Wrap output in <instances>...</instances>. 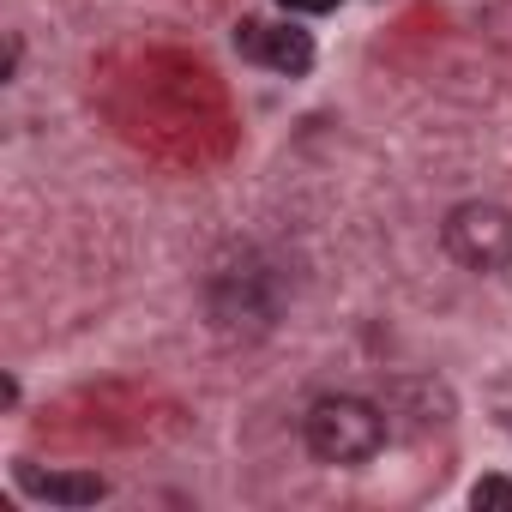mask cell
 <instances>
[{
  "label": "cell",
  "mask_w": 512,
  "mask_h": 512,
  "mask_svg": "<svg viewBox=\"0 0 512 512\" xmlns=\"http://www.w3.org/2000/svg\"><path fill=\"white\" fill-rule=\"evenodd\" d=\"M386 434H392L386 410L368 404V398H350V392L344 398H320L302 416V440H308V452L320 464H368L386 446Z\"/></svg>",
  "instance_id": "6da1fadb"
},
{
  "label": "cell",
  "mask_w": 512,
  "mask_h": 512,
  "mask_svg": "<svg viewBox=\"0 0 512 512\" xmlns=\"http://www.w3.org/2000/svg\"><path fill=\"white\" fill-rule=\"evenodd\" d=\"M440 241H446V253L464 272H482V278L512 272V211L494 205V199L452 205L446 223H440Z\"/></svg>",
  "instance_id": "7a4b0ae2"
},
{
  "label": "cell",
  "mask_w": 512,
  "mask_h": 512,
  "mask_svg": "<svg viewBox=\"0 0 512 512\" xmlns=\"http://www.w3.org/2000/svg\"><path fill=\"white\" fill-rule=\"evenodd\" d=\"M235 49H241V61L272 67V73H290V79H302V73L314 67V37H308V31H296V25L247 19V25L235 31Z\"/></svg>",
  "instance_id": "3957f363"
},
{
  "label": "cell",
  "mask_w": 512,
  "mask_h": 512,
  "mask_svg": "<svg viewBox=\"0 0 512 512\" xmlns=\"http://www.w3.org/2000/svg\"><path fill=\"white\" fill-rule=\"evenodd\" d=\"M278 302L266 296L260 272H217L211 278V320L223 332H266Z\"/></svg>",
  "instance_id": "277c9868"
},
{
  "label": "cell",
  "mask_w": 512,
  "mask_h": 512,
  "mask_svg": "<svg viewBox=\"0 0 512 512\" xmlns=\"http://www.w3.org/2000/svg\"><path fill=\"white\" fill-rule=\"evenodd\" d=\"M19 482H25L37 500H49V506H97V500L109 494V482L91 476V470H49V476H37V470L19 464Z\"/></svg>",
  "instance_id": "5b68a950"
},
{
  "label": "cell",
  "mask_w": 512,
  "mask_h": 512,
  "mask_svg": "<svg viewBox=\"0 0 512 512\" xmlns=\"http://www.w3.org/2000/svg\"><path fill=\"white\" fill-rule=\"evenodd\" d=\"M470 506H512V482L506 476H482L470 488Z\"/></svg>",
  "instance_id": "8992f818"
},
{
  "label": "cell",
  "mask_w": 512,
  "mask_h": 512,
  "mask_svg": "<svg viewBox=\"0 0 512 512\" xmlns=\"http://www.w3.org/2000/svg\"><path fill=\"white\" fill-rule=\"evenodd\" d=\"M278 7H284V13H308V19H320V13L338 7V0H278Z\"/></svg>",
  "instance_id": "52a82bcc"
}]
</instances>
